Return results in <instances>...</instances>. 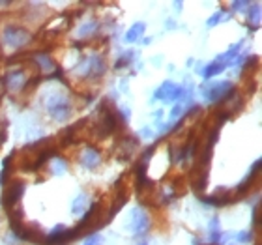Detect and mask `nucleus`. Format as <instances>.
<instances>
[{"label":"nucleus","instance_id":"obj_3","mask_svg":"<svg viewBox=\"0 0 262 245\" xmlns=\"http://www.w3.org/2000/svg\"><path fill=\"white\" fill-rule=\"evenodd\" d=\"M45 109L53 120L64 122L73 113V105H71V99L62 94H51L49 98L45 99Z\"/></svg>","mask_w":262,"mask_h":245},{"label":"nucleus","instance_id":"obj_23","mask_svg":"<svg viewBox=\"0 0 262 245\" xmlns=\"http://www.w3.org/2000/svg\"><path fill=\"white\" fill-rule=\"evenodd\" d=\"M249 2H234V4H232V8H234V10H244V8H249Z\"/></svg>","mask_w":262,"mask_h":245},{"label":"nucleus","instance_id":"obj_6","mask_svg":"<svg viewBox=\"0 0 262 245\" xmlns=\"http://www.w3.org/2000/svg\"><path fill=\"white\" fill-rule=\"evenodd\" d=\"M79 236H77L75 229H66V227H62V225H58V227H55V229L51 230L49 236H45L43 238V243L45 245H68L70 241L77 240Z\"/></svg>","mask_w":262,"mask_h":245},{"label":"nucleus","instance_id":"obj_1","mask_svg":"<svg viewBox=\"0 0 262 245\" xmlns=\"http://www.w3.org/2000/svg\"><path fill=\"white\" fill-rule=\"evenodd\" d=\"M75 73L84 81H98V79H103L105 73H107V60L103 56L94 55L86 56L79 62V65L75 68Z\"/></svg>","mask_w":262,"mask_h":245},{"label":"nucleus","instance_id":"obj_12","mask_svg":"<svg viewBox=\"0 0 262 245\" xmlns=\"http://www.w3.org/2000/svg\"><path fill=\"white\" fill-rule=\"evenodd\" d=\"M68 161H66L64 158H60V155H53L49 161V169H51V174H56V176H60L64 174L66 170H68Z\"/></svg>","mask_w":262,"mask_h":245},{"label":"nucleus","instance_id":"obj_13","mask_svg":"<svg viewBox=\"0 0 262 245\" xmlns=\"http://www.w3.org/2000/svg\"><path fill=\"white\" fill-rule=\"evenodd\" d=\"M144 30H146V25H144V23H135V25H133V27H131L129 30L126 32V41H127V43H133V41H137V39L144 34Z\"/></svg>","mask_w":262,"mask_h":245},{"label":"nucleus","instance_id":"obj_2","mask_svg":"<svg viewBox=\"0 0 262 245\" xmlns=\"http://www.w3.org/2000/svg\"><path fill=\"white\" fill-rule=\"evenodd\" d=\"M30 41H32V34L28 28L21 27V25H8L2 30V45L10 47L11 51L23 49Z\"/></svg>","mask_w":262,"mask_h":245},{"label":"nucleus","instance_id":"obj_20","mask_svg":"<svg viewBox=\"0 0 262 245\" xmlns=\"http://www.w3.org/2000/svg\"><path fill=\"white\" fill-rule=\"evenodd\" d=\"M82 245H103V241H101V238H99V236L92 234L90 238H86V241H84Z\"/></svg>","mask_w":262,"mask_h":245},{"label":"nucleus","instance_id":"obj_11","mask_svg":"<svg viewBox=\"0 0 262 245\" xmlns=\"http://www.w3.org/2000/svg\"><path fill=\"white\" fill-rule=\"evenodd\" d=\"M30 62H32L41 73H47V71H51L53 68H55V60L51 58V55H47V53H43V51H36V53H32V55H30Z\"/></svg>","mask_w":262,"mask_h":245},{"label":"nucleus","instance_id":"obj_5","mask_svg":"<svg viewBox=\"0 0 262 245\" xmlns=\"http://www.w3.org/2000/svg\"><path fill=\"white\" fill-rule=\"evenodd\" d=\"M129 229L133 234L137 236H142L146 234V232H150V229H152V219H150V215H148V212L144 210V208L137 206L131 210L129 213Z\"/></svg>","mask_w":262,"mask_h":245},{"label":"nucleus","instance_id":"obj_22","mask_svg":"<svg viewBox=\"0 0 262 245\" xmlns=\"http://www.w3.org/2000/svg\"><path fill=\"white\" fill-rule=\"evenodd\" d=\"M180 115H182V105H176L174 109L170 110V118H172V120H176Z\"/></svg>","mask_w":262,"mask_h":245},{"label":"nucleus","instance_id":"obj_18","mask_svg":"<svg viewBox=\"0 0 262 245\" xmlns=\"http://www.w3.org/2000/svg\"><path fill=\"white\" fill-rule=\"evenodd\" d=\"M133 55H135L133 51H127V53H124V55L120 56V60L116 62V68H118V70H122V68H126L127 64H131V62H133Z\"/></svg>","mask_w":262,"mask_h":245},{"label":"nucleus","instance_id":"obj_15","mask_svg":"<svg viewBox=\"0 0 262 245\" xmlns=\"http://www.w3.org/2000/svg\"><path fill=\"white\" fill-rule=\"evenodd\" d=\"M86 204H88V195L86 193H81L75 201L71 202V212L75 213V215H81V213L86 210Z\"/></svg>","mask_w":262,"mask_h":245},{"label":"nucleus","instance_id":"obj_14","mask_svg":"<svg viewBox=\"0 0 262 245\" xmlns=\"http://www.w3.org/2000/svg\"><path fill=\"white\" fill-rule=\"evenodd\" d=\"M99 28V23L94 21V19H88L86 23H82L81 28H79V36L81 38H90V36H94V34L98 32Z\"/></svg>","mask_w":262,"mask_h":245},{"label":"nucleus","instance_id":"obj_24","mask_svg":"<svg viewBox=\"0 0 262 245\" xmlns=\"http://www.w3.org/2000/svg\"><path fill=\"white\" fill-rule=\"evenodd\" d=\"M141 245H148V243H141Z\"/></svg>","mask_w":262,"mask_h":245},{"label":"nucleus","instance_id":"obj_8","mask_svg":"<svg viewBox=\"0 0 262 245\" xmlns=\"http://www.w3.org/2000/svg\"><path fill=\"white\" fill-rule=\"evenodd\" d=\"M23 193H25V184L23 182H11L2 193V206L11 210L17 206V202L21 201Z\"/></svg>","mask_w":262,"mask_h":245},{"label":"nucleus","instance_id":"obj_16","mask_svg":"<svg viewBox=\"0 0 262 245\" xmlns=\"http://www.w3.org/2000/svg\"><path fill=\"white\" fill-rule=\"evenodd\" d=\"M225 70V64H221L219 60L212 62V64H208L204 70H202L201 75L204 77V79H212V77H215L217 73H221V71Z\"/></svg>","mask_w":262,"mask_h":245},{"label":"nucleus","instance_id":"obj_21","mask_svg":"<svg viewBox=\"0 0 262 245\" xmlns=\"http://www.w3.org/2000/svg\"><path fill=\"white\" fill-rule=\"evenodd\" d=\"M253 240V234L251 232H240L238 234V241H242V243H246V241Z\"/></svg>","mask_w":262,"mask_h":245},{"label":"nucleus","instance_id":"obj_4","mask_svg":"<svg viewBox=\"0 0 262 245\" xmlns=\"http://www.w3.org/2000/svg\"><path fill=\"white\" fill-rule=\"evenodd\" d=\"M202 98L210 101V103H219L225 101L230 94L234 92V84L230 81H221V82H208L202 86Z\"/></svg>","mask_w":262,"mask_h":245},{"label":"nucleus","instance_id":"obj_19","mask_svg":"<svg viewBox=\"0 0 262 245\" xmlns=\"http://www.w3.org/2000/svg\"><path fill=\"white\" fill-rule=\"evenodd\" d=\"M223 13H225V11H217V13H215V15H213L210 21H208V27H215L217 23L225 21V19H229V17H230V15H223Z\"/></svg>","mask_w":262,"mask_h":245},{"label":"nucleus","instance_id":"obj_7","mask_svg":"<svg viewBox=\"0 0 262 245\" xmlns=\"http://www.w3.org/2000/svg\"><path fill=\"white\" fill-rule=\"evenodd\" d=\"M184 94H186L184 86L174 84V82H170V81H165L163 84L156 90L154 99H161V101H176V99H180Z\"/></svg>","mask_w":262,"mask_h":245},{"label":"nucleus","instance_id":"obj_9","mask_svg":"<svg viewBox=\"0 0 262 245\" xmlns=\"http://www.w3.org/2000/svg\"><path fill=\"white\" fill-rule=\"evenodd\" d=\"M27 81H28V75L23 68L10 70L4 75V84L8 90H11V92H19V90H23V88L27 86Z\"/></svg>","mask_w":262,"mask_h":245},{"label":"nucleus","instance_id":"obj_17","mask_svg":"<svg viewBox=\"0 0 262 245\" xmlns=\"http://www.w3.org/2000/svg\"><path fill=\"white\" fill-rule=\"evenodd\" d=\"M253 8H255V11L247 13V17H249V27H251V30H257L258 23H260V4H253Z\"/></svg>","mask_w":262,"mask_h":245},{"label":"nucleus","instance_id":"obj_10","mask_svg":"<svg viewBox=\"0 0 262 245\" xmlns=\"http://www.w3.org/2000/svg\"><path fill=\"white\" fill-rule=\"evenodd\" d=\"M79 163L88 170L98 169L101 165V152L94 146H84L81 150V153H79Z\"/></svg>","mask_w":262,"mask_h":245}]
</instances>
